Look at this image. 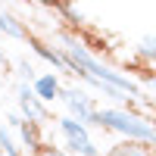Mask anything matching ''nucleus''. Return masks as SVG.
<instances>
[{"instance_id":"nucleus-1","label":"nucleus","mask_w":156,"mask_h":156,"mask_svg":"<svg viewBox=\"0 0 156 156\" xmlns=\"http://www.w3.org/2000/svg\"><path fill=\"white\" fill-rule=\"evenodd\" d=\"M59 41H62V47H59V50H62V56H66L72 75H75V72H84V75L97 78V81H103V84H109V87H115V90H122V94H131V97H137V94H140L137 81H131L128 75L109 69L106 62H100V59L90 53V50H87L81 41H78L75 34L62 31V34H59Z\"/></svg>"},{"instance_id":"nucleus-2","label":"nucleus","mask_w":156,"mask_h":156,"mask_svg":"<svg viewBox=\"0 0 156 156\" xmlns=\"http://www.w3.org/2000/svg\"><path fill=\"white\" fill-rule=\"evenodd\" d=\"M94 125L97 128H106V131L122 134L125 140H137V144H147L156 150V125L147 122L144 115H134L128 109H97L94 112Z\"/></svg>"},{"instance_id":"nucleus-3","label":"nucleus","mask_w":156,"mask_h":156,"mask_svg":"<svg viewBox=\"0 0 156 156\" xmlns=\"http://www.w3.org/2000/svg\"><path fill=\"white\" fill-rule=\"evenodd\" d=\"M56 122H59L62 137H66L69 153H75V156H100L97 144H94L90 134H87V125H81L78 119H72V115H59Z\"/></svg>"},{"instance_id":"nucleus-4","label":"nucleus","mask_w":156,"mask_h":156,"mask_svg":"<svg viewBox=\"0 0 156 156\" xmlns=\"http://www.w3.org/2000/svg\"><path fill=\"white\" fill-rule=\"evenodd\" d=\"M59 100L69 106V112L66 115H72V119H78L81 125H94V106H90V97L84 94V90H78V87H62V94H59Z\"/></svg>"},{"instance_id":"nucleus-5","label":"nucleus","mask_w":156,"mask_h":156,"mask_svg":"<svg viewBox=\"0 0 156 156\" xmlns=\"http://www.w3.org/2000/svg\"><path fill=\"white\" fill-rule=\"evenodd\" d=\"M16 100H19V115H22L25 122H37V125H41V122L50 119V109L34 97L31 84H22V81H19V84H16Z\"/></svg>"},{"instance_id":"nucleus-6","label":"nucleus","mask_w":156,"mask_h":156,"mask_svg":"<svg viewBox=\"0 0 156 156\" xmlns=\"http://www.w3.org/2000/svg\"><path fill=\"white\" fill-rule=\"evenodd\" d=\"M25 44H28V47L34 50V53L41 56V59H47V62H50V66H53L56 72H66V75H72V69H69V62H66V56H62V50H59V47H50V44H44L41 37H34V34H31Z\"/></svg>"},{"instance_id":"nucleus-7","label":"nucleus","mask_w":156,"mask_h":156,"mask_svg":"<svg viewBox=\"0 0 156 156\" xmlns=\"http://www.w3.org/2000/svg\"><path fill=\"white\" fill-rule=\"evenodd\" d=\"M31 90H34V97L44 103H53V100H59V94H62V84H59V78L53 75V72H47V75H37L34 78V84H31Z\"/></svg>"},{"instance_id":"nucleus-8","label":"nucleus","mask_w":156,"mask_h":156,"mask_svg":"<svg viewBox=\"0 0 156 156\" xmlns=\"http://www.w3.org/2000/svg\"><path fill=\"white\" fill-rule=\"evenodd\" d=\"M16 131L22 134V147L28 150L31 156H37L44 150V137H41V125H37V122H25L22 119V125L16 128Z\"/></svg>"},{"instance_id":"nucleus-9","label":"nucleus","mask_w":156,"mask_h":156,"mask_svg":"<svg viewBox=\"0 0 156 156\" xmlns=\"http://www.w3.org/2000/svg\"><path fill=\"white\" fill-rule=\"evenodd\" d=\"M0 34H3V37H12V41H28V37H31L28 25L19 22L12 12H3V9H0Z\"/></svg>"},{"instance_id":"nucleus-10","label":"nucleus","mask_w":156,"mask_h":156,"mask_svg":"<svg viewBox=\"0 0 156 156\" xmlns=\"http://www.w3.org/2000/svg\"><path fill=\"white\" fill-rule=\"evenodd\" d=\"M134 56H137L140 62H147V66H156V34L140 37L137 47H134Z\"/></svg>"},{"instance_id":"nucleus-11","label":"nucleus","mask_w":156,"mask_h":156,"mask_svg":"<svg viewBox=\"0 0 156 156\" xmlns=\"http://www.w3.org/2000/svg\"><path fill=\"white\" fill-rule=\"evenodd\" d=\"M0 150H3L6 156H22V147H16V140H12L6 125H0Z\"/></svg>"},{"instance_id":"nucleus-12","label":"nucleus","mask_w":156,"mask_h":156,"mask_svg":"<svg viewBox=\"0 0 156 156\" xmlns=\"http://www.w3.org/2000/svg\"><path fill=\"white\" fill-rule=\"evenodd\" d=\"M122 153L125 156H153V147H147V144H137V140H122Z\"/></svg>"},{"instance_id":"nucleus-13","label":"nucleus","mask_w":156,"mask_h":156,"mask_svg":"<svg viewBox=\"0 0 156 156\" xmlns=\"http://www.w3.org/2000/svg\"><path fill=\"white\" fill-rule=\"evenodd\" d=\"M53 9L59 12L62 19H69V25H75V28H78V25H81V12H78V9H72V6H66V3H56Z\"/></svg>"},{"instance_id":"nucleus-14","label":"nucleus","mask_w":156,"mask_h":156,"mask_svg":"<svg viewBox=\"0 0 156 156\" xmlns=\"http://www.w3.org/2000/svg\"><path fill=\"white\" fill-rule=\"evenodd\" d=\"M34 78H37L34 75V66H31L28 59H19V81L22 84H34Z\"/></svg>"},{"instance_id":"nucleus-15","label":"nucleus","mask_w":156,"mask_h":156,"mask_svg":"<svg viewBox=\"0 0 156 156\" xmlns=\"http://www.w3.org/2000/svg\"><path fill=\"white\" fill-rule=\"evenodd\" d=\"M37 156H69V153H66V150H59V147H47V144H44V150L37 153Z\"/></svg>"},{"instance_id":"nucleus-16","label":"nucleus","mask_w":156,"mask_h":156,"mask_svg":"<svg viewBox=\"0 0 156 156\" xmlns=\"http://www.w3.org/2000/svg\"><path fill=\"white\" fill-rule=\"evenodd\" d=\"M6 122H9V128H19V125H22V115H19V112H9Z\"/></svg>"},{"instance_id":"nucleus-17","label":"nucleus","mask_w":156,"mask_h":156,"mask_svg":"<svg viewBox=\"0 0 156 156\" xmlns=\"http://www.w3.org/2000/svg\"><path fill=\"white\" fill-rule=\"evenodd\" d=\"M103 156H125V153H122V147H119V144H115V147H109Z\"/></svg>"},{"instance_id":"nucleus-18","label":"nucleus","mask_w":156,"mask_h":156,"mask_svg":"<svg viewBox=\"0 0 156 156\" xmlns=\"http://www.w3.org/2000/svg\"><path fill=\"white\" fill-rule=\"evenodd\" d=\"M6 62H9V59H6V53H3V47H0V72L6 69Z\"/></svg>"},{"instance_id":"nucleus-19","label":"nucleus","mask_w":156,"mask_h":156,"mask_svg":"<svg viewBox=\"0 0 156 156\" xmlns=\"http://www.w3.org/2000/svg\"><path fill=\"white\" fill-rule=\"evenodd\" d=\"M0 156H6V153H3V150H0Z\"/></svg>"},{"instance_id":"nucleus-20","label":"nucleus","mask_w":156,"mask_h":156,"mask_svg":"<svg viewBox=\"0 0 156 156\" xmlns=\"http://www.w3.org/2000/svg\"><path fill=\"white\" fill-rule=\"evenodd\" d=\"M153 156H156V150H153Z\"/></svg>"}]
</instances>
